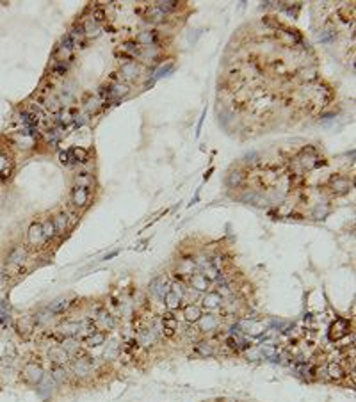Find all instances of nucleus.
I'll return each instance as SVG.
<instances>
[{
    "mask_svg": "<svg viewBox=\"0 0 356 402\" xmlns=\"http://www.w3.org/2000/svg\"><path fill=\"white\" fill-rule=\"evenodd\" d=\"M80 329H82V324H78V322H64V324L59 328V331H61L66 338H75V335L80 333Z\"/></svg>",
    "mask_w": 356,
    "mask_h": 402,
    "instance_id": "obj_21",
    "label": "nucleus"
},
{
    "mask_svg": "<svg viewBox=\"0 0 356 402\" xmlns=\"http://www.w3.org/2000/svg\"><path fill=\"white\" fill-rule=\"evenodd\" d=\"M68 160H70V166L86 162L87 151L84 148H71V150H68Z\"/></svg>",
    "mask_w": 356,
    "mask_h": 402,
    "instance_id": "obj_19",
    "label": "nucleus"
},
{
    "mask_svg": "<svg viewBox=\"0 0 356 402\" xmlns=\"http://www.w3.org/2000/svg\"><path fill=\"white\" fill-rule=\"evenodd\" d=\"M82 28H84V34H86V36H98L100 34L98 23H94L93 20H87L86 23L82 25Z\"/></svg>",
    "mask_w": 356,
    "mask_h": 402,
    "instance_id": "obj_37",
    "label": "nucleus"
},
{
    "mask_svg": "<svg viewBox=\"0 0 356 402\" xmlns=\"http://www.w3.org/2000/svg\"><path fill=\"white\" fill-rule=\"evenodd\" d=\"M103 342H105V333H102V331H96V333L87 335L86 337L87 347H100V346H103Z\"/></svg>",
    "mask_w": 356,
    "mask_h": 402,
    "instance_id": "obj_28",
    "label": "nucleus"
},
{
    "mask_svg": "<svg viewBox=\"0 0 356 402\" xmlns=\"http://www.w3.org/2000/svg\"><path fill=\"white\" fill-rule=\"evenodd\" d=\"M0 280H2V267H0Z\"/></svg>",
    "mask_w": 356,
    "mask_h": 402,
    "instance_id": "obj_50",
    "label": "nucleus"
},
{
    "mask_svg": "<svg viewBox=\"0 0 356 402\" xmlns=\"http://www.w3.org/2000/svg\"><path fill=\"white\" fill-rule=\"evenodd\" d=\"M12 169V164H11V159H9L7 155L0 153V180H4L9 176V173H11Z\"/></svg>",
    "mask_w": 356,
    "mask_h": 402,
    "instance_id": "obj_26",
    "label": "nucleus"
},
{
    "mask_svg": "<svg viewBox=\"0 0 356 402\" xmlns=\"http://www.w3.org/2000/svg\"><path fill=\"white\" fill-rule=\"evenodd\" d=\"M128 94V85L121 84V82H114L112 85H109V100L118 102L121 98H125Z\"/></svg>",
    "mask_w": 356,
    "mask_h": 402,
    "instance_id": "obj_11",
    "label": "nucleus"
},
{
    "mask_svg": "<svg viewBox=\"0 0 356 402\" xmlns=\"http://www.w3.org/2000/svg\"><path fill=\"white\" fill-rule=\"evenodd\" d=\"M41 228H43V239H45V242H48L50 239L55 237V228H53V223L50 219H46L45 223L41 224Z\"/></svg>",
    "mask_w": 356,
    "mask_h": 402,
    "instance_id": "obj_35",
    "label": "nucleus"
},
{
    "mask_svg": "<svg viewBox=\"0 0 356 402\" xmlns=\"http://www.w3.org/2000/svg\"><path fill=\"white\" fill-rule=\"evenodd\" d=\"M173 68H175V64L173 62H168L166 66H159V69H155V78H162V77H166L168 73H171L173 71Z\"/></svg>",
    "mask_w": 356,
    "mask_h": 402,
    "instance_id": "obj_41",
    "label": "nucleus"
},
{
    "mask_svg": "<svg viewBox=\"0 0 356 402\" xmlns=\"http://www.w3.org/2000/svg\"><path fill=\"white\" fill-rule=\"evenodd\" d=\"M98 107H100V102L96 100V98H91L89 102H87V105H86V109H87V112H96L98 110Z\"/></svg>",
    "mask_w": 356,
    "mask_h": 402,
    "instance_id": "obj_46",
    "label": "nucleus"
},
{
    "mask_svg": "<svg viewBox=\"0 0 356 402\" xmlns=\"http://www.w3.org/2000/svg\"><path fill=\"white\" fill-rule=\"evenodd\" d=\"M194 267H196V264H194L193 260H184L180 267H178V271H180V274H189V276H191Z\"/></svg>",
    "mask_w": 356,
    "mask_h": 402,
    "instance_id": "obj_42",
    "label": "nucleus"
},
{
    "mask_svg": "<svg viewBox=\"0 0 356 402\" xmlns=\"http://www.w3.org/2000/svg\"><path fill=\"white\" fill-rule=\"evenodd\" d=\"M91 20H93L94 23H102V21H105L107 20L105 11H103V9H96V11L93 12V18H91Z\"/></svg>",
    "mask_w": 356,
    "mask_h": 402,
    "instance_id": "obj_45",
    "label": "nucleus"
},
{
    "mask_svg": "<svg viewBox=\"0 0 356 402\" xmlns=\"http://www.w3.org/2000/svg\"><path fill=\"white\" fill-rule=\"evenodd\" d=\"M68 370L64 369L62 365H53L52 367V379L55 383H66L68 381Z\"/></svg>",
    "mask_w": 356,
    "mask_h": 402,
    "instance_id": "obj_27",
    "label": "nucleus"
},
{
    "mask_svg": "<svg viewBox=\"0 0 356 402\" xmlns=\"http://www.w3.org/2000/svg\"><path fill=\"white\" fill-rule=\"evenodd\" d=\"M332 37H335V32H330V30H324V32H321V41H323V43H328Z\"/></svg>",
    "mask_w": 356,
    "mask_h": 402,
    "instance_id": "obj_47",
    "label": "nucleus"
},
{
    "mask_svg": "<svg viewBox=\"0 0 356 402\" xmlns=\"http://www.w3.org/2000/svg\"><path fill=\"white\" fill-rule=\"evenodd\" d=\"M98 322H102L103 328H109V329L114 326V321H112V317L109 315V313H105V312H102L98 315Z\"/></svg>",
    "mask_w": 356,
    "mask_h": 402,
    "instance_id": "obj_44",
    "label": "nucleus"
},
{
    "mask_svg": "<svg viewBox=\"0 0 356 402\" xmlns=\"http://www.w3.org/2000/svg\"><path fill=\"white\" fill-rule=\"evenodd\" d=\"M73 116H75L73 110H68V109L59 110V114H57V125L59 126H68L71 121H73Z\"/></svg>",
    "mask_w": 356,
    "mask_h": 402,
    "instance_id": "obj_29",
    "label": "nucleus"
},
{
    "mask_svg": "<svg viewBox=\"0 0 356 402\" xmlns=\"http://www.w3.org/2000/svg\"><path fill=\"white\" fill-rule=\"evenodd\" d=\"M118 249H116V251H112V253H109V255H105V258H103V260H111V258H114V256H118Z\"/></svg>",
    "mask_w": 356,
    "mask_h": 402,
    "instance_id": "obj_49",
    "label": "nucleus"
},
{
    "mask_svg": "<svg viewBox=\"0 0 356 402\" xmlns=\"http://www.w3.org/2000/svg\"><path fill=\"white\" fill-rule=\"evenodd\" d=\"M244 182V175H242L241 171H232L226 178V183H228L230 187H239L241 183Z\"/></svg>",
    "mask_w": 356,
    "mask_h": 402,
    "instance_id": "obj_34",
    "label": "nucleus"
},
{
    "mask_svg": "<svg viewBox=\"0 0 356 402\" xmlns=\"http://www.w3.org/2000/svg\"><path fill=\"white\" fill-rule=\"evenodd\" d=\"M21 378H23L25 383H29V385H32V386H37L41 381H43V378H45V372H43L41 365H37V363H34V362H29L23 367Z\"/></svg>",
    "mask_w": 356,
    "mask_h": 402,
    "instance_id": "obj_1",
    "label": "nucleus"
},
{
    "mask_svg": "<svg viewBox=\"0 0 356 402\" xmlns=\"http://www.w3.org/2000/svg\"><path fill=\"white\" fill-rule=\"evenodd\" d=\"M301 164H303L307 169H316V167L323 166V160H319V157L316 155V151L308 148L301 153Z\"/></svg>",
    "mask_w": 356,
    "mask_h": 402,
    "instance_id": "obj_8",
    "label": "nucleus"
},
{
    "mask_svg": "<svg viewBox=\"0 0 356 402\" xmlns=\"http://www.w3.org/2000/svg\"><path fill=\"white\" fill-rule=\"evenodd\" d=\"M139 342L144 347L153 346V344L157 342V333L153 331V329H144V331H141L139 333Z\"/></svg>",
    "mask_w": 356,
    "mask_h": 402,
    "instance_id": "obj_25",
    "label": "nucleus"
},
{
    "mask_svg": "<svg viewBox=\"0 0 356 402\" xmlns=\"http://www.w3.org/2000/svg\"><path fill=\"white\" fill-rule=\"evenodd\" d=\"M71 203L78 208L87 207V203H89V189L77 187V185H75L73 191H71Z\"/></svg>",
    "mask_w": 356,
    "mask_h": 402,
    "instance_id": "obj_4",
    "label": "nucleus"
},
{
    "mask_svg": "<svg viewBox=\"0 0 356 402\" xmlns=\"http://www.w3.org/2000/svg\"><path fill=\"white\" fill-rule=\"evenodd\" d=\"M189 281H191V287H193L196 292H209L210 280L205 276L203 272H194V274H191Z\"/></svg>",
    "mask_w": 356,
    "mask_h": 402,
    "instance_id": "obj_3",
    "label": "nucleus"
},
{
    "mask_svg": "<svg viewBox=\"0 0 356 402\" xmlns=\"http://www.w3.org/2000/svg\"><path fill=\"white\" fill-rule=\"evenodd\" d=\"M27 240H29L30 246H41L45 242L43 239V228H41V223H32L29 226V232H27Z\"/></svg>",
    "mask_w": 356,
    "mask_h": 402,
    "instance_id": "obj_7",
    "label": "nucleus"
},
{
    "mask_svg": "<svg viewBox=\"0 0 356 402\" xmlns=\"http://www.w3.org/2000/svg\"><path fill=\"white\" fill-rule=\"evenodd\" d=\"M68 37L71 39V45H73V48H84L86 46V34H84V28H82V25H78V27H73V30H71L70 34H68Z\"/></svg>",
    "mask_w": 356,
    "mask_h": 402,
    "instance_id": "obj_13",
    "label": "nucleus"
},
{
    "mask_svg": "<svg viewBox=\"0 0 356 402\" xmlns=\"http://www.w3.org/2000/svg\"><path fill=\"white\" fill-rule=\"evenodd\" d=\"M150 290H152L153 296H157L159 299H164V296H166V294H168V290H169V283L164 280L162 276L155 278V280L150 283Z\"/></svg>",
    "mask_w": 356,
    "mask_h": 402,
    "instance_id": "obj_10",
    "label": "nucleus"
},
{
    "mask_svg": "<svg viewBox=\"0 0 356 402\" xmlns=\"http://www.w3.org/2000/svg\"><path fill=\"white\" fill-rule=\"evenodd\" d=\"M164 18V12L160 11L157 5H152V7L148 9L146 12V20H152V21H160Z\"/></svg>",
    "mask_w": 356,
    "mask_h": 402,
    "instance_id": "obj_38",
    "label": "nucleus"
},
{
    "mask_svg": "<svg viewBox=\"0 0 356 402\" xmlns=\"http://www.w3.org/2000/svg\"><path fill=\"white\" fill-rule=\"evenodd\" d=\"M348 333H349V322L346 321V319H337L332 324V328H330V337H332L333 340H340V338L346 337Z\"/></svg>",
    "mask_w": 356,
    "mask_h": 402,
    "instance_id": "obj_6",
    "label": "nucleus"
},
{
    "mask_svg": "<svg viewBox=\"0 0 356 402\" xmlns=\"http://www.w3.org/2000/svg\"><path fill=\"white\" fill-rule=\"evenodd\" d=\"M52 223L53 228H55V235H64L66 230L70 228V215L66 214V212H61V214H57L53 217Z\"/></svg>",
    "mask_w": 356,
    "mask_h": 402,
    "instance_id": "obj_9",
    "label": "nucleus"
},
{
    "mask_svg": "<svg viewBox=\"0 0 356 402\" xmlns=\"http://www.w3.org/2000/svg\"><path fill=\"white\" fill-rule=\"evenodd\" d=\"M121 53H125L127 57L134 59L135 55H141V46L135 43V41H127V43H123L121 46Z\"/></svg>",
    "mask_w": 356,
    "mask_h": 402,
    "instance_id": "obj_23",
    "label": "nucleus"
},
{
    "mask_svg": "<svg viewBox=\"0 0 356 402\" xmlns=\"http://www.w3.org/2000/svg\"><path fill=\"white\" fill-rule=\"evenodd\" d=\"M27 260V249L23 246H14V248L9 251L7 255V262L12 267H21V264H25Z\"/></svg>",
    "mask_w": 356,
    "mask_h": 402,
    "instance_id": "obj_2",
    "label": "nucleus"
},
{
    "mask_svg": "<svg viewBox=\"0 0 356 402\" xmlns=\"http://www.w3.org/2000/svg\"><path fill=\"white\" fill-rule=\"evenodd\" d=\"M223 303V296L219 292H212V290H209V292H205L203 299H201V305H203L205 310H217L219 306H221Z\"/></svg>",
    "mask_w": 356,
    "mask_h": 402,
    "instance_id": "obj_5",
    "label": "nucleus"
},
{
    "mask_svg": "<svg viewBox=\"0 0 356 402\" xmlns=\"http://www.w3.org/2000/svg\"><path fill=\"white\" fill-rule=\"evenodd\" d=\"M326 374L330 376V379H335V381H339V379H342L346 376V370L342 369V365H340V363H330V365H328Z\"/></svg>",
    "mask_w": 356,
    "mask_h": 402,
    "instance_id": "obj_24",
    "label": "nucleus"
},
{
    "mask_svg": "<svg viewBox=\"0 0 356 402\" xmlns=\"http://www.w3.org/2000/svg\"><path fill=\"white\" fill-rule=\"evenodd\" d=\"M59 160H61V164H64V166H70V160H68V151H61V153H59Z\"/></svg>",
    "mask_w": 356,
    "mask_h": 402,
    "instance_id": "obj_48",
    "label": "nucleus"
},
{
    "mask_svg": "<svg viewBox=\"0 0 356 402\" xmlns=\"http://www.w3.org/2000/svg\"><path fill=\"white\" fill-rule=\"evenodd\" d=\"M201 317V310L196 305H187L184 308V319L187 322H198Z\"/></svg>",
    "mask_w": 356,
    "mask_h": 402,
    "instance_id": "obj_22",
    "label": "nucleus"
},
{
    "mask_svg": "<svg viewBox=\"0 0 356 402\" xmlns=\"http://www.w3.org/2000/svg\"><path fill=\"white\" fill-rule=\"evenodd\" d=\"M157 41H159L157 39V32H153V30H144V32H139L135 43L144 46V48H150V46L157 45Z\"/></svg>",
    "mask_w": 356,
    "mask_h": 402,
    "instance_id": "obj_14",
    "label": "nucleus"
},
{
    "mask_svg": "<svg viewBox=\"0 0 356 402\" xmlns=\"http://www.w3.org/2000/svg\"><path fill=\"white\" fill-rule=\"evenodd\" d=\"M73 372L78 378H86V376L91 374V362L89 358H80L73 363Z\"/></svg>",
    "mask_w": 356,
    "mask_h": 402,
    "instance_id": "obj_15",
    "label": "nucleus"
},
{
    "mask_svg": "<svg viewBox=\"0 0 356 402\" xmlns=\"http://www.w3.org/2000/svg\"><path fill=\"white\" fill-rule=\"evenodd\" d=\"M62 349H64L68 354L75 353V351L78 349V342L75 340V338H66V340L62 342Z\"/></svg>",
    "mask_w": 356,
    "mask_h": 402,
    "instance_id": "obj_40",
    "label": "nucleus"
},
{
    "mask_svg": "<svg viewBox=\"0 0 356 402\" xmlns=\"http://www.w3.org/2000/svg\"><path fill=\"white\" fill-rule=\"evenodd\" d=\"M330 187H332L333 192H337V194H344V192L349 191L351 183H349L346 178H342V176H332V180H330Z\"/></svg>",
    "mask_w": 356,
    "mask_h": 402,
    "instance_id": "obj_17",
    "label": "nucleus"
},
{
    "mask_svg": "<svg viewBox=\"0 0 356 402\" xmlns=\"http://www.w3.org/2000/svg\"><path fill=\"white\" fill-rule=\"evenodd\" d=\"M198 324H200L201 331H216L219 328V319L212 315V313H207V315H201Z\"/></svg>",
    "mask_w": 356,
    "mask_h": 402,
    "instance_id": "obj_12",
    "label": "nucleus"
},
{
    "mask_svg": "<svg viewBox=\"0 0 356 402\" xmlns=\"http://www.w3.org/2000/svg\"><path fill=\"white\" fill-rule=\"evenodd\" d=\"M48 358L55 363V365H64V363L70 360V354L66 353L62 347H52L48 353Z\"/></svg>",
    "mask_w": 356,
    "mask_h": 402,
    "instance_id": "obj_18",
    "label": "nucleus"
},
{
    "mask_svg": "<svg viewBox=\"0 0 356 402\" xmlns=\"http://www.w3.org/2000/svg\"><path fill=\"white\" fill-rule=\"evenodd\" d=\"M70 306V303H68V299H64V297H59V299L52 301L48 305V310L52 313H59V312H64L66 308Z\"/></svg>",
    "mask_w": 356,
    "mask_h": 402,
    "instance_id": "obj_31",
    "label": "nucleus"
},
{
    "mask_svg": "<svg viewBox=\"0 0 356 402\" xmlns=\"http://www.w3.org/2000/svg\"><path fill=\"white\" fill-rule=\"evenodd\" d=\"M93 183H94V178H93V175H89V173H80V175L75 178V185H77V187L89 189Z\"/></svg>",
    "mask_w": 356,
    "mask_h": 402,
    "instance_id": "obj_30",
    "label": "nucleus"
},
{
    "mask_svg": "<svg viewBox=\"0 0 356 402\" xmlns=\"http://www.w3.org/2000/svg\"><path fill=\"white\" fill-rule=\"evenodd\" d=\"M164 305H166V308L169 310V312H175V310H178L182 306V297L178 296L176 292H173L171 289L168 290V294L164 296Z\"/></svg>",
    "mask_w": 356,
    "mask_h": 402,
    "instance_id": "obj_16",
    "label": "nucleus"
},
{
    "mask_svg": "<svg viewBox=\"0 0 356 402\" xmlns=\"http://www.w3.org/2000/svg\"><path fill=\"white\" fill-rule=\"evenodd\" d=\"M61 137H62V128H61V126H57V128H50V130L46 132V139H48L52 144H55V142H57Z\"/></svg>",
    "mask_w": 356,
    "mask_h": 402,
    "instance_id": "obj_39",
    "label": "nucleus"
},
{
    "mask_svg": "<svg viewBox=\"0 0 356 402\" xmlns=\"http://www.w3.org/2000/svg\"><path fill=\"white\" fill-rule=\"evenodd\" d=\"M194 351H196L200 356H203V358H207V356H214V349H212V346H210L209 342H198L196 346H194Z\"/></svg>",
    "mask_w": 356,
    "mask_h": 402,
    "instance_id": "obj_32",
    "label": "nucleus"
},
{
    "mask_svg": "<svg viewBox=\"0 0 356 402\" xmlns=\"http://www.w3.org/2000/svg\"><path fill=\"white\" fill-rule=\"evenodd\" d=\"M155 5L166 14V12H169V11H175V9L178 7V2H175V0H160V2H155Z\"/></svg>",
    "mask_w": 356,
    "mask_h": 402,
    "instance_id": "obj_36",
    "label": "nucleus"
},
{
    "mask_svg": "<svg viewBox=\"0 0 356 402\" xmlns=\"http://www.w3.org/2000/svg\"><path fill=\"white\" fill-rule=\"evenodd\" d=\"M121 75L123 78H127V80H134L137 75H139V66L135 64L134 61H127L125 64H121Z\"/></svg>",
    "mask_w": 356,
    "mask_h": 402,
    "instance_id": "obj_20",
    "label": "nucleus"
},
{
    "mask_svg": "<svg viewBox=\"0 0 356 402\" xmlns=\"http://www.w3.org/2000/svg\"><path fill=\"white\" fill-rule=\"evenodd\" d=\"M66 71H68V62H57V64H53V68H52V73L55 75V77H62Z\"/></svg>",
    "mask_w": 356,
    "mask_h": 402,
    "instance_id": "obj_43",
    "label": "nucleus"
},
{
    "mask_svg": "<svg viewBox=\"0 0 356 402\" xmlns=\"http://www.w3.org/2000/svg\"><path fill=\"white\" fill-rule=\"evenodd\" d=\"M162 324H164V329H171V331H175V329L178 328V321L175 319V313L169 312V310H168V313H164Z\"/></svg>",
    "mask_w": 356,
    "mask_h": 402,
    "instance_id": "obj_33",
    "label": "nucleus"
}]
</instances>
